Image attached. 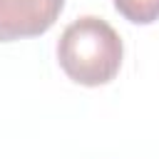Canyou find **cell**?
Here are the masks:
<instances>
[{
    "instance_id": "obj_1",
    "label": "cell",
    "mask_w": 159,
    "mask_h": 159,
    "mask_svg": "<svg viewBox=\"0 0 159 159\" xmlns=\"http://www.w3.org/2000/svg\"><path fill=\"white\" fill-rule=\"evenodd\" d=\"M122 40L117 30L94 15H84L65 27L57 42L62 72L84 87H99L117 77L122 67Z\"/></svg>"
},
{
    "instance_id": "obj_2",
    "label": "cell",
    "mask_w": 159,
    "mask_h": 159,
    "mask_svg": "<svg viewBox=\"0 0 159 159\" xmlns=\"http://www.w3.org/2000/svg\"><path fill=\"white\" fill-rule=\"evenodd\" d=\"M62 7L65 0H0V42L45 35Z\"/></svg>"
},
{
    "instance_id": "obj_3",
    "label": "cell",
    "mask_w": 159,
    "mask_h": 159,
    "mask_svg": "<svg viewBox=\"0 0 159 159\" xmlns=\"http://www.w3.org/2000/svg\"><path fill=\"white\" fill-rule=\"evenodd\" d=\"M114 10L134 25H152L159 20V0H114Z\"/></svg>"
}]
</instances>
